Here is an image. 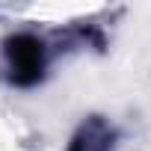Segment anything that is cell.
I'll use <instances>...</instances> for the list:
<instances>
[{
  "label": "cell",
  "mask_w": 151,
  "mask_h": 151,
  "mask_svg": "<svg viewBox=\"0 0 151 151\" xmlns=\"http://www.w3.org/2000/svg\"><path fill=\"white\" fill-rule=\"evenodd\" d=\"M107 145H110V130L101 122H92L77 133L71 151H107Z\"/></svg>",
  "instance_id": "cell-2"
},
{
  "label": "cell",
  "mask_w": 151,
  "mask_h": 151,
  "mask_svg": "<svg viewBox=\"0 0 151 151\" xmlns=\"http://www.w3.org/2000/svg\"><path fill=\"white\" fill-rule=\"evenodd\" d=\"M6 56H9V71H12V83L18 86H33L39 83L42 71H45V50L36 36H12L6 42Z\"/></svg>",
  "instance_id": "cell-1"
}]
</instances>
